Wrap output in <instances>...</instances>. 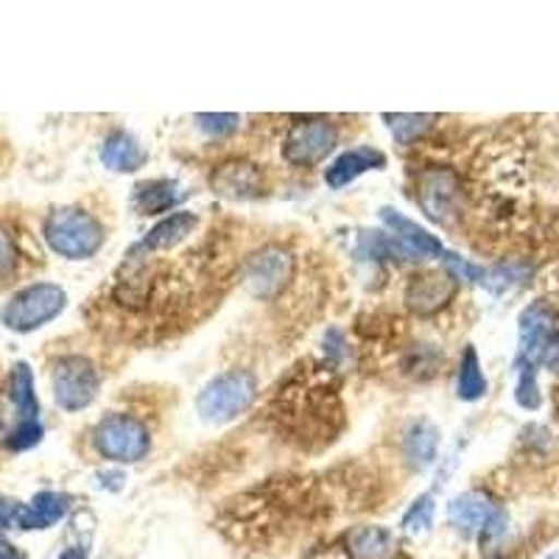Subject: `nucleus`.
I'll return each mask as SVG.
<instances>
[{
    "instance_id": "13",
    "label": "nucleus",
    "mask_w": 559,
    "mask_h": 559,
    "mask_svg": "<svg viewBox=\"0 0 559 559\" xmlns=\"http://www.w3.org/2000/svg\"><path fill=\"white\" fill-rule=\"evenodd\" d=\"M378 216H381V222L389 227L394 241L401 243V247L412 254V261L414 258H417V261L419 258H442V252H445V247H442V241H439L437 236H431L426 227H419L417 222L403 216L401 210L381 207Z\"/></svg>"
},
{
    "instance_id": "31",
    "label": "nucleus",
    "mask_w": 559,
    "mask_h": 559,
    "mask_svg": "<svg viewBox=\"0 0 559 559\" xmlns=\"http://www.w3.org/2000/svg\"><path fill=\"white\" fill-rule=\"evenodd\" d=\"M540 364H543V367H548V369H559V333H554V338L548 342V347H546V353H543Z\"/></svg>"
},
{
    "instance_id": "2",
    "label": "nucleus",
    "mask_w": 559,
    "mask_h": 559,
    "mask_svg": "<svg viewBox=\"0 0 559 559\" xmlns=\"http://www.w3.org/2000/svg\"><path fill=\"white\" fill-rule=\"evenodd\" d=\"M258 397V378L249 369H229L216 376L199 392L197 412L204 423H233L241 417Z\"/></svg>"
},
{
    "instance_id": "33",
    "label": "nucleus",
    "mask_w": 559,
    "mask_h": 559,
    "mask_svg": "<svg viewBox=\"0 0 559 559\" xmlns=\"http://www.w3.org/2000/svg\"><path fill=\"white\" fill-rule=\"evenodd\" d=\"M57 559H87V548L84 546H70L59 554Z\"/></svg>"
},
{
    "instance_id": "29",
    "label": "nucleus",
    "mask_w": 559,
    "mask_h": 559,
    "mask_svg": "<svg viewBox=\"0 0 559 559\" xmlns=\"http://www.w3.org/2000/svg\"><path fill=\"white\" fill-rule=\"evenodd\" d=\"M14 266H17V247L7 229L0 227V277H9Z\"/></svg>"
},
{
    "instance_id": "9",
    "label": "nucleus",
    "mask_w": 559,
    "mask_h": 559,
    "mask_svg": "<svg viewBox=\"0 0 559 559\" xmlns=\"http://www.w3.org/2000/svg\"><path fill=\"white\" fill-rule=\"evenodd\" d=\"M419 210L426 213L431 222L451 224L453 216H459V204H462V179L453 168L431 166L417 174V188H414Z\"/></svg>"
},
{
    "instance_id": "30",
    "label": "nucleus",
    "mask_w": 559,
    "mask_h": 559,
    "mask_svg": "<svg viewBox=\"0 0 559 559\" xmlns=\"http://www.w3.org/2000/svg\"><path fill=\"white\" fill-rule=\"evenodd\" d=\"M17 501H3V498H0V532L17 526Z\"/></svg>"
},
{
    "instance_id": "14",
    "label": "nucleus",
    "mask_w": 559,
    "mask_h": 559,
    "mask_svg": "<svg viewBox=\"0 0 559 559\" xmlns=\"http://www.w3.org/2000/svg\"><path fill=\"white\" fill-rule=\"evenodd\" d=\"M213 191L222 193L236 202L258 199L263 193V174L261 168L249 163V159H229L213 171Z\"/></svg>"
},
{
    "instance_id": "22",
    "label": "nucleus",
    "mask_w": 559,
    "mask_h": 559,
    "mask_svg": "<svg viewBox=\"0 0 559 559\" xmlns=\"http://www.w3.org/2000/svg\"><path fill=\"white\" fill-rule=\"evenodd\" d=\"M456 392L462 401L476 403L487 394V378L481 372V361H478L476 347H467L462 356V364H459V381Z\"/></svg>"
},
{
    "instance_id": "19",
    "label": "nucleus",
    "mask_w": 559,
    "mask_h": 559,
    "mask_svg": "<svg viewBox=\"0 0 559 559\" xmlns=\"http://www.w3.org/2000/svg\"><path fill=\"white\" fill-rule=\"evenodd\" d=\"M70 509V498L59 496V492H51V489H45V492H37L32 498V503H20L17 509V528H51L53 523L62 521L68 515Z\"/></svg>"
},
{
    "instance_id": "26",
    "label": "nucleus",
    "mask_w": 559,
    "mask_h": 559,
    "mask_svg": "<svg viewBox=\"0 0 559 559\" xmlns=\"http://www.w3.org/2000/svg\"><path fill=\"white\" fill-rule=\"evenodd\" d=\"M528 277V269L526 266H518V263H509V266H498L492 269V272L484 274V283L481 286H487L489 292H507V288L518 286V283H523V280Z\"/></svg>"
},
{
    "instance_id": "5",
    "label": "nucleus",
    "mask_w": 559,
    "mask_h": 559,
    "mask_svg": "<svg viewBox=\"0 0 559 559\" xmlns=\"http://www.w3.org/2000/svg\"><path fill=\"white\" fill-rule=\"evenodd\" d=\"M448 521L464 537H478L484 546L496 543L507 532V512L487 492H462L448 503Z\"/></svg>"
},
{
    "instance_id": "20",
    "label": "nucleus",
    "mask_w": 559,
    "mask_h": 559,
    "mask_svg": "<svg viewBox=\"0 0 559 559\" xmlns=\"http://www.w3.org/2000/svg\"><path fill=\"white\" fill-rule=\"evenodd\" d=\"M394 546V534L383 526H358L347 534L349 559H389Z\"/></svg>"
},
{
    "instance_id": "27",
    "label": "nucleus",
    "mask_w": 559,
    "mask_h": 559,
    "mask_svg": "<svg viewBox=\"0 0 559 559\" xmlns=\"http://www.w3.org/2000/svg\"><path fill=\"white\" fill-rule=\"evenodd\" d=\"M442 263H445V272L451 274L453 280H464V283H478L481 286L484 283V274H487V269L476 266V263L464 261V258H459L456 252H442Z\"/></svg>"
},
{
    "instance_id": "17",
    "label": "nucleus",
    "mask_w": 559,
    "mask_h": 559,
    "mask_svg": "<svg viewBox=\"0 0 559 559\" xmlns=\"http://www.w3.org/2000/svg\"><path fill=\"white\" fill-rule=\"evenodd\" d=\"M146 148L140 146V140L134 134L123 132V129H115L109 132V138L104 140L102 146V163L115 174H132L146 166Z\"/></svg>"
},
{
    "instance_id": "35",
    "label": "nucleus",
    "mask_w": 559,
    "mask_h": 559,
    "mask_svg": "<svg viewBox=\"0 0 559 559\" xmlns=\"http://www.w3.org/2000/svg\"><path fill=\"white\" fill-rule=\"evenodd\" d=\"M546 559H559V551H554V554H548Z\"/></svg>"
},
{
    "instance_id": "21",
    "label": "nucleus",
    "mask_w": 559,
    "mask_h": 559,
    "mask_svg": "<svg viewBox=\"0 0 559 559\" xmlns=\"http://www.w3.org/2000/svg\"><path fill=\"white\" fill-rule=\"evenodd\" d=\"M439 451V428L428 419H417L412 423L403 437V453H406L408 464L417 471H426L428 464H433Z\"/></svg>"
},
{
    "instance_id": "32",
    "label": "nucleus",
    "mask_w": 559,
    "mask_h": 559,
    "mask_svg": "<svg viewBox=\"0 0 559 559\" xmlns=\"http://www.w3.org/2000/svg\"><path fill=\"white\" fill-rule=\"evenodd\" d=\"M9 433H12V426H9L7 406H3V397H0V439H3V442H7Z\"/></svg>"
},
{
    "instance_id": "12",
    "label": "nucleus",
    "mask_w": 559,
    "mask_h": 559,
    "mask_svg": "<svg viewBox=\"0 0 559 559\" xmlns=\"http://www.w3.org/2000/svg\"><path fill=\"white\" fill-rule=\"evenodd\" d=\"M459 283L448 272H423L414 274L406 286V306L419 317H431L456 297Z\"/></svg>"
},
{
    "instance_id": "15",
    "label": "nucleus",
    "mask_w": 559,
    "mask_h": 559,
    "mask_svg": "<svg viewBox=\"0 0 559 559\" xmlns=\"http://www.w3.org/2000/svg\"><path fill=\"white\" fill-rule=\"evenodd\" d=\"M383 166H386V154L378 152V148H349V152L338 154L331 166L324 168V182H328V188L338 191V188H347L349 182H356V179L364 177L367 171H378V168Z\"/></svg>"
},
{
    "instance_id": "11",
    "label": "nucleus",
    "mask_w": 559,
    "mask_h": 559,
    "mask_svg": "<svg viewBox=\"0 0 559 559\" xmlns=\"http://www.w3.org/2000/svg\"><path fill=\"white\" fill-rule=\"evenodd\" d=\"M557 333V311L548 302H534L518 319V336H521V356L523 361L540 364L548 342Z\"/></svg>"
},
{
    "instance_id": "10",
    "label": "nucleus",
    "mask_w": 559,
    "mask_h": 559,
    "mask_svg": "<svg viewBox=\"0 0 559 559\" xmlns=\"http://www.w3.org/2000/svg\"><path fill=\"white\" fill-rule=\"evenodd\" d=\"M294 274V258L280 247H266L249 258L247 283L252 294L269 299L277 297Z\"/></svg>"
},
{
    "instance_id": "4",
    "label": "nucleus",
    "mask_w": 559,
    "mask_h": 559,
    "mask_svg": "<svg viewBox=\"0 0 559 559\" xmlns=\"http://www.w3.org/2000/svg\"><path fill=\"white\" fill-rule=\"evenodd\" d=\"M68 306V294L57 283H34L9 299L3 308V324L14 333H32L53 322Z\"/></svg>"
},
{
    "instance_id": "28",
    "label": "nucleus",
    "mask_w": 559,
    "mask_h": 559,
    "mask_svg": "<svg viewBox=\"0 0 559 559\" xmlns=\"http://www.w3.org/2000/svg\"><path fill=\"white\" fill-rule=\"evenodd\" d=\"M197 123L202 132L207 134H229L236 132L241 118L238 115H207V112H199L197 115Z\"/></svg>"
},
{
    "instance_id": "8",
    "label": "nucleus",
    "mask_w": 559,
    "mask_h": 559,
    "mask_svg": "<svg viewBox=\"0 0 559 559\" xmlns=\"http://www.w3.org/2000/svg\"><path fill=\"white\" fill-rule=\"evenodd\" d=\"M338 129L328 118H299L292 129H288L286 140H283V157L286 163L297 168H311L322 163L328 154L336 148Z\"/></svg>"
},
{
    "instance_id": "36",
    "label": "nucleus",
    "mask_w": 559,
    "mask_h": 559,
    "mask_svg": "<svg viewBox=\"0 0 559 559\" xmlns=\"http://www.w3.org/2000/svg\"><path fill=\"white\" fill-rule=\"evenodd\" d=\"M492 559H503V557H492Z\"/></svg>"
},
{
    "instance_id": "34",
    "label": "nucleus",
    "mask_w": 559,
    "mask_h": 559,
    "mask_svg": "<svg viewBox=\"0 0 559 559\" xmlns=\"http://www.w3.org/2000/svg\"><path fill=\"white\" fill-rule=\"evenodd\" d=\"M0 559H23V557L17 554V548L9 546L7 540H0Z\"/></svg>"
},
{
    "instance_id": "6",
    "label": "nucleus",
    "mask_w": 559,
    "mask_h": 559,
    "mask_svg": "<svg viewBox=\"0 0 559 559\" xmlns=\"http://www.w3.org/2000/svg\"><path fill=\"white\" fill-rule=\"evenodd\" d=\"M9 397L17 419H14L12 433L7 439L9 451H28L43 439V426H39V403L34 392V376L28 364H14L12 378H9Z\"/></svg>"
},
{
    "instance_id": "25",
    "label": "nucleus",
    "mask_w": 559,
    "mask_h": 559,
    "mask_svg": "<svg viewBox=\"0 0 559 559\" xmlns=\"http://www.w3.org/2000/svg\"><path fill=\"white\" fill-rule=\"evenodd\" d=\"M433 526V496L426 492V496H419L417 501L408 507V512L403 515V528L408 534H426L428 528Z\"/></svg>"
},
{
    "instance_id": "7",
    "label": "nucleus",
    "mask_w": 559,
    "mask_h": 559,
    "mask_svg": "<svg viewBox=\"0 0 559 559\" xmlns=\"http://www.w3.org/2000/svg\"><path fill=\"white\" fill-rule=\"evenodd\" d=\"M53 401L64 412H82L96 401L102 378H98L96 364L84 356H64L51 369Z\"/></svg>"
},
{
    "instance_id": "23",
    "label": "nucleus",
    "mask_w": 559,
    "mask_h": 559,
    "mask_svg": "<svg viewBox=\"0 0 559 559\" xmlns=\"http://www.w3.org/2000/svg\"><path fill=\"white\" fill-rule=\"evenodd\" d=\"M383 121H386L389 132H392V138L397 140L401 146H412L414 140H419L426 132H431V127L439 121V118L437 115L394 112V115H383Z\"/></svg>"
},
{
    "instance_id": "3",
    "label": "nucleus",
    "mask_w": 559,
    "mask_h": 559,
    "mask_svg": "<svg viewBox=\"0 0 559 559\" xmlns=\"http://www.w3.org/2000/svg\"><path fill=\"white\" fill-rule=\"evenodd\" d=\"M93 445L109 462L134 464L152 451V433L132 414H109L93 428Z\"/></svg>"
},
{
    "instance_id": "1",
    "label": "nucleus",
    "mask_w": 559,
    "mask_h": 559,
    "mask_svg": "<svg viewBox=\"0 0 559 559\" xmlns=\"http://www.w3.org/2000/svg\"><path fill=\"white\" fill-rule=\"evenodd\" d=\"M45 243L68 261H87L107 241L104 224L82 207H57L43 227Z\"/></svg>"
},
{
    "instance_id": "18",
    "label": "nucleus",
    "mask_w": 559,
    "mask_h": 559,
    "mask_svg": "<svg viewBox=\"0 0 559 559\" xmlns=\"http://www.w3.org/2000/svg\"><path fill=\"white\" fill-rule=\"evenodd\" d=\"M197 213H191V210H177V213H171V216L154 224L134 252H159V249L179 247L197 229Z\"/></svg>"
},
{
    "instance_id": "24",
    "label": "nucleus",
    "mask_w": 559,
    "mask_h": 559,
    "mask_svg": "<svg viewBox=\"0 0 559 559\" xmlns=\"http://www.w3.org/2000/svg\"><path fill=\"white\" fill-rule=\"evenodd\" d=\"M515 367H518V386H515L518 406L528 408V412L540 408L543 397H540V386H537V364L518 358Z\"/></svg>"
},
{
    "instance_id": "16",
    "label": "nucleus",
    "mask_w": 559,
    "mask_h": 559,
    "mask_svg": "<svg viewBox=\"0 0 559 559\" xmlns=\"http://www.w3.org/2000/svg\"><path fill=\"white\" fill-rule=\"evenodd\" d=\"M185 199H188V191L177 179H148L134 188L132 207L140 216H159V213H171Z\"/></svg>"
}]
</instances>
